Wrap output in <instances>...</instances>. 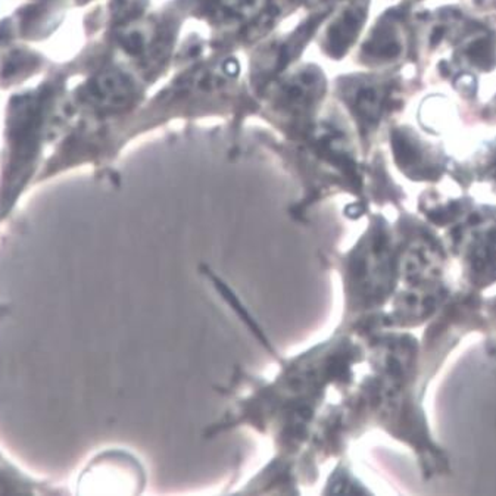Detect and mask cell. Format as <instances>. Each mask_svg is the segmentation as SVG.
<instances>
[{
  "instance_id": "1",
  "label": "cell",
  "mask_w": 496,
  "mask_h": 496,
  "mask_svg": "<svg viewBox=\"0 0 496 496\" xmlns=\"http://www.w3.org/2000/svg\"><path fill=\"white\" fill-rule=\"evenodd\" d=\"M467 55L483 71H489L492 68V65L495 64L493 47H492V44L487 38H480V40L474 41L473 44H470L468 49H467Z\"/></svg>"
},
{
  "instance_id": "2",
  "label": "cell",
  "mask_w": 496,
  "mask_h": 496,
  "mask_svg": "<svg viewBox=\"0 0 496 496\" xmlns=\"http://www.w3.org/2000/svg\"><path fill=\"white\" fill-rule=\"evenodd\" d=\"M393 151L394 155L401 162H414L417 159V152L415 149L399 134L393 133Z\"/></svg>"
},
{
  "instance_id": "3",
  "label": "cell",
  "mask_w": 496,
  "mask_h": 496,
  "mask_svg": "<svg viewBox=\"0 0 496 496\" xmlns=\"http://www.w3.org/2000/svg\"><path fill=\"white\" fill-rule=\"evenodd\" d=\"M454 87L465 97H473L476 96L477 91V81L471 74H460L455 80H454Z\"/></svg>"
},
{
  "instance_id": "4",
  "label": "cell",
  "mask_w": 496,
  "mask_h": 496,
  "mask_svg": "<svg viewBox=\"0 0 496 496\" xmlns=\"http://www.w3.org/2000/svg\"><path fill=\"white\" fill-rule=\"evenodd\" d=\"M445 28L443 27H436L434 28V31L431 33V35H430V43H431V46H437L440 41H442V38L445 37Z\"/></svg>"
},
{
  "instance_id": "5",
  "label": "cell",
  "mask_w": 496,
  "mask_h": 496,
  "mask_svg": "<svg viewBox=\"0 0 496 496\" xmlns=\"http://www.w3.org/2000/svg\"><path fill=\"white\" fill-rule=\"evenodd\" d=\"M439 71H440L442 75L448 77V75H449V67H448V64H446V62H440V64H439Z\"/></svg>"
}]
</instances>
